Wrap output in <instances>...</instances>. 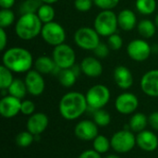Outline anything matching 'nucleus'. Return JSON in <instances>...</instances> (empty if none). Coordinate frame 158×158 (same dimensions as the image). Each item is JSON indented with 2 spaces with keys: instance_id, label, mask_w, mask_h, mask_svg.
<instances>
[{
  "instance_id": "f257e3e1",
  "label": "nucleus",
  "mask_w": 158,
  "mask_h": 158,
  "mask_svg": "<svg viewBox=\"0 0 158 158\" xmlns=\"http://www.w3.org/2000/svg\"><path fill=\"white\" fill-rule=\"evenodd\" d=\"M88 109L85 94L80 92H69L65 94L58 105L61 117L67 120H75L81 118Z\"/></svg>"
},
{
  "instance_id": "f03ea898",
  "label": "nucleus",
  "mask_w": 158,
  "mask_h": 158,
  "mask_svg": "<svg viewBox=\"0 0 158 158\" xmlns=\"http://www.w3.org/2000/svg\"><path fill=\"white\" fill-rule=\"evenodd\" d=\"M33 63L32 55L23 47H10L5 50L2 56V65L15 73H27Z\"/></svg>"
},
{
  "instance_id": "7ed1b4c3",
  "label": "nucleus",
  "mask_w": 158,
  "mask_h": 158,
  "mask_svg": "<svg viewBox=\"0 0 158 158\" xmlns=\"http://www.w3.org/2000/svg\"><path fill=\"white\" fill-rule=\"evenodd\" d=\"M43 25L36 13L23 14L16 21L15 32L20 40L31 41L41 35Z\"/></svg>"
},
{
  "instance_id": "20e7f679",
  "label": "nucleus",
  "mask_w": 158,
  "mask_h": 158,
  "mask_svg": "<svg viewBox=\"0 0 158 158\" xmlns=\"http://www.w3.org/2000/svg\"><path fill=\"white\" fill-rule=\"evenodd\" d=\"M94 28L100 36L109 37L118 28V15L113 10H102L94 19Z\"/></svg>"
},
{
  "instance_id": "39448f33",
  "label": "nucleus",
  "mask_w": 158,
  "mask_h": 158,
  "mask_svg": "<svg viewBox=\"0 0 158 158\" xmlns=\"http://www.w3.org/2000/svg\"><path fill=\"white\" fill-rule=\"evenodd\" d=\"M88 108L94 110L104 108L109 102L111 94L108 87L104 84H95L92 86L85 94Z\"/></svg>"
},
{
  "instance_id": "423d86ee",
  "label": "nucleus",
  "mask_w": 158,
  "mask_h": 158,
  "mask_svg": "<svg viewBox=\"0 0 158 158\" xmlns=\"http://www.w3.org/2000/svg\"><path fill=\"white\" fill-rule=\"evenodd\" d=\"M111 148L118 154L131 152L136 145V136L131 130H121L115 132L111 139Z\"/></svg>"
},
{
  "instance_id": "0eeeda50",
  "label": "nucleus",
  "mask_w": 158,
  "mask_h": 158,
  "mask_svg": "<svg viewBox=\"0 0 158 158\" xmlns=\"http://www.w3.org/2000/svg\"><path fill=\"white\" fill-rule=\"evenodd\" d=\"M41 37L47 44L56 47L65 43L67 33L61 24L52 21L43 25Z\"/></svg>"
},
{
  "instance_id": "6e6552de",
  "label": "nucleus",
  "mask_w": 158,
  "mask_h": 158,
  "mask_svg": "<svg viewBox=\"0 0 158 158\" xmlns=\"http://www.w3.org/2000/svg\"><path fill=\"white\" fill-rule=\"evenodd\" d=\"M74 42L80 48L83 50L94 51L100 44V35L91 27H81L74 33Z\"/></svg>"
},
{
  "instance_id": "1a4fd4ad",
  "label": "nucleus",
  "mask_w": 158,
  "mask_h": 158,
  "mask_svg": "<svg viewBox=\"0 0 158 158\" xmlns=\"http://www.w3.org/2000/svg\"><path fill=\"white\" fill-rule=\"evenodd\" d=\"M52 57L56 65L61 69H71L76 62V53L74 49L66 43L54 47Z\"/></svg>"
},
{
  "instance_id": "9d476101",
  "label": "nucleus",
  "mask_w": 158,
  "mask_h": 158,
  "mask_svg": "<svg viewBox=\"0 0 158 158\" xmlns=\"http://www.w3.org/2000/svg\"><path fill=\"white\" fill-rule=\"evenodd\" d=\"M128 56L136 62L147 60L152 54V46L144 39H134L127 45Z\"/></svg>"
},
{
  "instance_id": "9b49d317",
  "label": "nucleus",
  "mask_w": 158,
  "mask_h": 158,
  "mask_svg": "<svg viewBox=\"0 0 158 158\" xmlns=\"http://www.w3.org/2000/svg\"><path fill=\"white\" fill-rule=\"evenodd\" d=\"M139 106V99L132 93H122L115 100L116 110L122 115L133 114Z\"/></svg>"
},
{
  "instance_id": "f8f14e48",
  "label": "nucleus",
  "mask_w": 158,
  "mask_h": 158,
  "mask_svg": "<svg viewBox=\"0 0 158 158\" xmlns=\"http://www.w3.org/2000/svg\"><path fill=\"white\" fill-rule=\"evenodd\" d=\"M28 94L32 96L41 95L45 89V81L43 77V74L38 72L35 69L29 70L24 79Z\"/></svg>"
},
{
  "instance_id": "ddd939ff",
  "label": "nucleus",
  "mask_w": 158,
  "mask_h": 158,
  "mask_svg": "<svg viewBox=\"0 0 158 158\" xmlns=\"http://www.w3.org/2000/svg\"><path fill=\"white\" fill-rule=\"evenodd\" d=\"M74 134L81 141H94V138L98 135V126L94 123V120H81L76 124Z\"/></svg>"
},
{
  "instance_id": "4468645a",
  "label": "nucleus",
  "mask_w": 158,
  "mask_h": 158,
  "mask_svg": "<svg viewBox=\"0 0 158 158\" xmlns=\"http://www.w3.org/2000/svg\"><path fill=\"white\" fill-rule=\"evenodd\" d=\"M48 124L49 118L46 114L43 112H35L29 117L26 123V129L34 136H40L45 131Z\"/></svg>"
},
{
  "instance_id": "2eb2a0df",
  "label": "nucleus",
  "mask_w": 158,
  "mask_h": 158,
  "mask_svg": "<svg viewBox=\"0 0 158 158\" xmlns=\"http://www.w3.org/2000/svg\"><path fill=\"white\" fill-rule=\"evenodd\" d=\"M21 100L10 94L3 96L0 100V114L5 118H12L20 113Z\"/></svg>"
},
{
  "instance_id": "dca6fc26",
  "label": "nucleus",
  "mask_w": 158,
  "mask_h": 158,
  "mask_svg": "<svg viewBox=\"0 0 158 158\" xmlns=\"http://www.w3.org/2000/svg\"><path fill=\"white\" fill-rule=\"evenodd\" d=\"M143 93L150 97H158V69L146 71L140 82Z\"/></svg>"
},
{
  "instance_id": "f3484780",
  "label": "nucleus",
  "mask_w": 158,
  "mask_h": 158,
  "mask_svg": "<svg viewBox=\"0 0 158 158\" xmlns=\"http://www.w3.org/2000/svg\"><path fill=\"white\" fill-rule=\"evenodd\" d=\"M136 145L144 152H154L158 148V137L155 132L144 130L137 133Z\"/></svg>"
},
{
  "instance_id": "a211bd4d",
  "label": "nucleus",
  "mask_w": 158,
  "mask_h": 158,
  "mask_svg": "<svg viewBox=\"0 0 158 158\" xmlns=\"http://www.w3.org/2000/svg\"><path fill=\"white\" fill-rule=\"evenodd\" d=\"M81 72L89 78H97L103 73V65L95 56H86L81 62Z\"/></svg>"
},
{
  "instance_id": "6ab92c4d",
  "label": "nucleus",
  "mask_w": 158,
  "mask_h": 158,
  "mask_svg": "<svg viewBox=\"0 0 158 158\" xmlns=\"http://www.w3.org/2000/svg\"><path fill=\"white\" fill-rule=\"evenodd\" d=\"M114 81L118 88L128 90L133 84V75L127 67L119 65L114 69Z\"/></svg>"
},
{
  "instance_id": "aec40b11",
  "label": "nucleus",
  "mask_w": 158,
  "mask_h": 158,
  "mask_svg": "<svg viewBox=\"0 0 158 158\" xmlns=\"http://www.w3.org/2000/svg\"><path fill=\"white\" fill-rule=\"evenodd\" d=\"M34 69L40 72L43 75L45 74H53L56 76L60 71V69L56 65L53 57L48 56H39L33 63Z\"/></svg>"
},
{
  "instance_id": "412c9836",
  "label": "nucleus",
  "mask_w": 158,
  "mask_h": 158,
  "mask_svg": "<svg viewBox=\"0 0 158 158\" xmlns=\"http://www.w3.org/2000/svg\"><path fill=\"white\" fill-rule=\"evenodd\" d=\"M118 27L125 31H132L138 24L137 17L135 13L131 9H129V8L122 9L118 13Z\"/></svg>"
},
{
  "instance_id": "4be33fe9",
  "label": "nucleus",
  "mask_w": 158,
  "mask_h": 158,
  "mask_svg": "<svg viewBox=\"0 0 158 158\" xmlns=\"http://www.w3.org/2000/svg\"><path fill=\"white\" fill-rule=\"evenodd\" d=\"M148 118L145 114L138 112L134 113L129 121V129L133 132H141L144 130H146V127L148 126Z\"/></svg>"
},
{
  "instance_id": "5701e85b",
  "label": "nucleus",
  "mask_w": 158,
  "mask_h": 158,
  "mask_svg": "<svg viewBox=\"0 0 158 158\" xmlns=\"http://www.w3.org/2000/svg\"><path fill=\"white\" fill-rule=\"evenodd\" d=\"M137 30L139 34L144 39H150L155 36L156 32V26L154 21L148 19H142L137 24Z\"/></svg>"
},
{
  "instance_id": "b1692460",
  "label": "nucleus",
  "mask_w": 158,
  "mask_h": 158,
  "mask_svg": "<svg viewBox=\"0 0 158 158\" xmlns=\"http://www.w3.org/2000/svg\"><path fill=\"white\" fill-rule=\"evenodd\" d=\"M7 93L8 94L16 98H19L20 100L23 99L28 93L25 81L20 79H14L13 82L7 89Z\"/></svg>"
},
{
  "instance_id": "393cba45",
  "label": "nucleus",
  "mask_w": 158,
  "mask_h": 158,
  "mask_svg": "<svg viewBox=\"0 0 158 158\" xmlns=\"http://www.w3.org/2000/svg\"><path fill=\"white\" fill-rule=\"evenodd\" d=\"M58 79L59 83L66 88L72 87L77 81L78 76L75 74V72L72 70V69H61L59 74L56 76Z\"/></svg>"
},
{
  "instance_id": "a878e982",
  "label": "nucleus",
  "mask_w": 158,
  "mask_h": 158,
  "mask_svg": "<svg viewBox=\"0 0 158 158\" xmlns=\"http://www.w3.org/2000/svg\"><path fill=\"white\" fill-rule=\"evenodd\" d=\"M36 14H37L38 18L40 19V20L43 22V24H45V23L54 21L55 16H56V11L52 5L43 3L41 5V6L39 7Z\"/></svg>"
},
{
  "instance_id": "bb28decb",
  "label": "nucleus",
  "mask_w": 158,
  "mask_h": 158,
  "mask_svg": "<svg viewBox=\"0 0 158 158\" xmlns=\"http://www.w3.org/2000/svg\"><path fill=\"white\" fill-rule=\"evenodd\" d=\"M110 148H111V142L105 135L98 134L93 141V149L101 155L107 153Z\"/></svg>"
},
{
  "instance_id": "cd10ccee",
  "label": "nucleus",
  "mask_w": 158,
  "mask_h": 158,
  "mask_svg": "<svg viewBox=\"0 0 158 158\" xmlns=\"http://www.w3.org/2000/svg\"><path fill=\"white\" fill-rule=\"evenodd\" d=\"M156 0H136L135 7L142 15H152L156 9Z\"/></svg>"
},
{
  "instance_id": "c85d7f7f",
  "label": "nucleus",
  "mask_w": 158,
  "mask_h": 158,
  "mask_svg": "<svg viewBox=\"0 0 158 158\" xmlns=\"http://www.w3.org/2000/svg\"><path fill=\"white\" fill-rule=\"evenodd\" d=\"M93 120L98 127H106L111 123V116L106 110L101 108L94 111Z\"/></svg>"
},
{
  "instance_id": "c756f323",
  "label": "nucleus",
  "mask_w": 158,
  "mask_h": 158,
  "mask_svg": "<svg viewBox=\"0 0 158 158\" xmlns=\"http://www.w3.org/2000/svg\"><path fill=\"white\" fill-rule=\"evenodd\" d=\"M13 72L4 65L0 66V89L7 90L13 82Z\"/></svg>"
},
{
  "instance_id": "7c9ffc66",
  "label": "nucleus",
  "mask_w": 158,
  "mask_h": 158,
  "mask_svg": "<svg viewBox=\"0 0 158 158\" xmlns=\"http://www.w3.org/2000/svg\"><path fill=\"white\" fill-rule=\"evenodd\" d=\"M41 0H24L19 6L20 15L29 14V13H37L39 7L42 5Z\"/></svg>"
},
{
  "instance_id": "2f4dec72",
  "label": "nucleus",
  "mask_w": 158,
  "mask_h": 158,
  "mask_svg": "<svg viewBox=\"0 0 158 158\" xmlns=\"http://www.w3.org/2000/svg\"><path fill=\"white\" fill-rule=\"evenodd\" d=\"M34 135L31 134L30 131H21L19 132L17 136H16V143L19 147L20 148H27L29 146H31L32 144V143L34 142Z\"/></svg>"
},
{
  "instance_id": "473e14b6",
  "label": "nucleus",
  "mask_w": 158,
  "mask_h": 158,
  "mask_svg": "<svg viewBox=\"0 0 158 158\" xmlns=\"http://www.w3.org/2000/svg\"><path fill=\"white\" fill-rule=\"evenodd\" d=\"M15 21V14L11 8H1L0 10V28H7Z\"/></svg>"
},
{
  "instance_id": "72a5a7b5",
  "label": "nucleus",
  "mask_w": 158,
  "mask_h": 158,
  "mask_svg": "<svg viewBox=\"0 0 158 158\" xmlns=\"http://www.w3.org/2000/svg\"><path fill=\"white\" fill-rule=\"evenodd\" d=\"M107 44L109 48L113 51H118L123 46V39L117 32L107 37Z\"/></svg>"
},
{
  "instance_id": "f704fd0d",
  "label": "nucleus",
  "mask_w": 158,
  "mask_h": 158,
  "mask_svg": "<svg viewBox=\"0 0 158 158\" xmlns=\"http://www.w3.org/2000/svg\"><path fill=\"white\" fill-rule=\"evenodd\" d=\"M120 0H94V4L101 10H113Z\"/></svg>"
},
{
  "instance_id": "c9c22d12",
  "label": "nucleus",
  "mask_w": 158,
  "mask_h": 158,
  "mask_svg": "<svg viewBox=\"0 0 158 158\" xmlns=\"http://www.w3.org/2000/svg\"><path fill=\"white\" fill-rule=\"evenodd\" d=\"M110 50L111 49L109 48L107 44L100 42V44L94 48V50L93 52H94V55L95 56V57H97V58H106L109 55Z\"/></svg>"
},
{
  "instance_id": "e433bc0d",
  "label": "nucleus",
  "mask_w": 158,
  "mask_h": 158,
  "mask_svg": "<svg viewBox=\"0 0 158 158\" xmlns=\"http://www.w3.org/2000/svg\"><path fill=\"white\" fill-rule=\"evenodd\" d=\"M94 5V0H74V6L80 12L89 11Z\"/></svg>"
},
{
  "instance_id": "4c0bfd02",
  "label": "nucleus",
  "mask_w": 158,
  "mask_h": 158,
  "mask_svg": "<svg viewBox=\"0 0 158 158\" xmlns=\"http://www.w3.org/2000/svg\"><path fill=\"white\" fill-rule=\"evenodd\" d=\"M20 113H22L25 116H31L35 113V105L31 100H24L21 102V108Z\"/></svg>"
},
{
  "instance_id": "58836bf2",
  "label": "nucleus",
  "mask_w": 158,
  "mask_h": 158,
  "mask_svg": "<svg viewBox=\"0 0 158 158\" xmlns=\"http://www.w3.org/2000/svg\"><path fill=\"white\" fill-rule=\"evenodd\" d=\"M78 158H103L102 155L97 153L94 149H88L81 153Z\"/></svg>"
},
{
  "instance_id": "ea45409f",
  "label": "nucleus",
  "mask_w": 158,
  "mask_h": 158,
  "mask_svg": "<svg viewBox=\"0 0 158 158\" xmlns=\"http://www.w3.org/2000/svg\"><path fill=\"white\" fill-rule=\"evenodd\" d=\"M148 122L153 130L158 131V111L150 114V116L148 117Z\"/></svg>"
},
{
  "instance_id": "a19ab883",
  "label": "nucleus",
  "mask_w": 158,
  "mask_h": 158,
  "mask_svg": "<svg viewBox=\"0 0 158 158\" xmlns=\"http://www.w3.org/2000/svg\"><path fill=\"white\" fill-rule=\"evenodd\" d=\"M7 44V33L4 28H0V50L5 51Z\"/></svg>"
},
{
  "instance_id": "79ce46f5",
  "label": "nucleus",
  "mask_w": 158,
  "mask_h": 158,
  "mask_svg": "<svg viewBox=\"0 0 158 158\" xmlns=\"http://www.w3.org/2000/svg\"><path fill=\"white\" fill-rule=\"evenodd\" d=\"M15 4V0H0L1 8H11Z\"/></svg>"
},
{
  "instance_id": "37998d69",
  "label": "nucleus",
  "mask_w": 158,
  "mask_h": 158,
  "mask_svg": "<svg viewBox=\"0 0 158 158\" xmlns=\"http://www.w3.org/2000/svg\"><path fill=\"white\" fill-rule=\"evenodd\" d=\"M42 3H44V4H50V5H53L56 2H58L59 0H41Z\"/></svg>"
},
{
  "instance_id": "c03bdc74",
  "label": "nucleus",
  "mask_w": 158,
  "mask_h": 158,
  "mask_svg": "<svg viewBox=\"0 0 158 158\" xmlns=\"http://www.w3.org/2000/svg\"><path fill=\"white\" fill-rule=\"evenodd\" d=\"M103 158H120L118 155H114V154H111V155H107L105 157Z\"/></svg>"
},
{
  "instance_id": "a18cd8bd",
  "label": "nucleus",
  "mask_w": 158,
  "mask_h": 158,
  "mask_svg": "<svg viewBox=\"0 0 158 158\" xmlns=\"http://www.w3.org/2000/svg\"><path fill=\"white\" fill-rule=\"evenodd\" d=\"M154 22H155V24H156V28H158V13L156 15V18H155V20H154Z\"/></svg>"
}]
</instances>
